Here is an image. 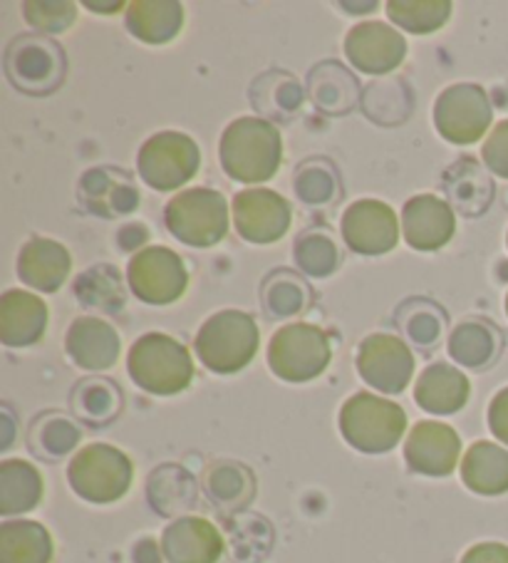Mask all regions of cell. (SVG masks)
<instances>
[{"mask_svg":"<svg viewBox=\"0 0 508 563\" xmlns=\"http://www.w3.org/2000/svg\"><path fill=\"white\" fill-rule=\"evenodd\" d=\"M221 167L243 184L268 181L280 169L283 140L270 122L241 118L231 122L221 137Z\"/></svg>","mask_w":508,"mask_h":563,"instance_id":"obj_1","label":"cell"},{"mask_svg":"<svg viewBox=\"0 0 508 563\" xmlns=\"http://www.w3.org/2000/svg\"><path fill=\"white\" fill-rule=\"evenodd\" d=\"M126 371L134 385L152 395L184 393L194 380V361L187 347L172 335H142L126 355Z\"/></svg>","mask_w":508,"mask_h":563,"instance_id":"obj_2","label":"cell"},{"mask_svg":"<svg viewBox=\"0 0 508 563\" xmlns=\"http://www.w3.org/2000/svg\"><path fill=\"white\" fill-rule=\"evenodd\" d=\"M261 330L243 310H219L201 325L197 335V355L211 373L231 375L246 367L258 353Z\"/></svg>","mask_w":508,"mask_h":563,"instance_id":"obj_3","label":"cell"},{"mask_svg":"<svg viewBox=\"0 0 508 563\" xmlns=\"http://www.w3.org/2000/svg\"><path fill=\"white\" fill-rule=\"evenodd\" d=\"M340 430L360 452L383 454L395 450L407 430V415L397 402L373 393L350 397L340 412Z\"/></svg>","mask_w":508,"mask_h":563,"instance_id":"obj_4","label":"cell"},{"mask_svg":"<svg viewBox=\"0 0 508 563\" xmlns=\"http://www.w3.org/2000/svg\"><path fill=\"white\" fill-rule=\"evenodd\" d=\"M166 229L174 239L194 249H209L229 231V203L221 191L197 187L181 191L164 209Z\"/></svg>","mask_w":508,"mask_h":563,"instance_id":"obj_5","label":"cell"},{"mask_svg":"<svg viewBox=\"0 0 508 563\" xmlns=\"http://www.w3.org/2000/svg\"><path fill=\"white\" fill-rule=\"evenodd\" d=\"M67 477L77 497L92 504H112L130 492L132 462L110 444H90L73 457Z\"/></svg>","mask_w":508,"mask_h":563,"instance_id":"obj_6","label":"cell"},{"mask_svg":"<svg viewBox=\"0 0 508 563\" xmlns=\"http://www.w3.org/2000/svg\"><path fill=\"white\" fill-rule=\"evenodd\" d=\"M332 347L330 335L318 325L292 323L273 335L268 347V365L280 380L308 383L325 373Z\"/></svg>","mask_w":508,"mask_h":563,"instance_id":"obj_7","label":"cell"},{"mask_svg":"<svg viewBox=\"0 0 508 563\" xmlns=\"http://www.w3.org/2000/svg\"><path fill=\"white\" fill-rule=\"evenodd\" d=\"M201 167L199 144L181 132H159L136 154V172L156 191H174Z\"/></svg>","mask_w":508,"mask_h":563,"instance_id":"obj_8","label":"cell"},{"mask_svg":"<svg viewBox=\"0 0 508 563\" xmlns=\"http://www.w3.org/2000/svg\"><path fill=\"white\" fill-rule=\"evenodd\" d=\"M5 73L18 90L51 95L65 77V55L45 35L15 37L5 55Z\"/></svg>","mask_w":508,"mask_h":563,"instance_id":"obj_9","label":"cell"},{"mask_svg":"<svg viewBox=\"0 0 508 563\" xmlns=\"http://www.w3.org/2000/svg\"><path fill=\"white\" fill-rule=\"evenodd\" d=\"M126 280L134 296L150 306H169L184 296L189 274L177 251L166 246H150L136 251L126 268Z\"/></svg>","mask_w":508,"mask_h":563,"instance_id":"obj_10","label":"cell"},{"mask_svg":"<svg viewBox=\"0 0 508 563\" xmlns=\"http://www.w3.org/2000/svg\"><path fill=\"white\" fill-rule=\"evenodd\" d=\"M492 102L478 85H452L434 104L437 132L452 144H474L492 128Z\"/></svg>","mask_w":508,"mask_h":563,"instance_id":"obj_11","label":"cell"},{"mask_svg":"<svg viewBox=\"0 0 508 563\" xmlns=\"http://www.w3.org/2000/svg\"><path fill=\"white\" fill-rule=\"evenodd\" d=\"M357 371L375 390L399 395L415 375V355L397 335L375 333L360 345Z\"/></svg>","mask_w":508,"mask_h":563,"instance_id":"obj_12","label":"cell"},{"mask_svg":"<svg viewBox=\"0 0 508 563\" xmlns=\"http://www.w3.org/2000/svg\"><path fill=\"white\" fill-rule=\"evenodd\" d=\"M340 231L345 244L363 256H383L399 244L397 213L377 199L355 201L345 211Z\"/></svg>","mask_w":508,"mask_h":563,"instance_id":"obj_13","label":"cell"},{"mask_svg":"<svg viewBox=\"0 0 508 563\" xmlns=\"http://www.w3.org/2000/svg\"><path fill=\"white\" fill-rule=\"evenodd\" d=\"M290 203L270 189H246L233 199V223L251 244H273L290 229Z\"/></svg>","mask_w":508,"mask_h":563,"instance_id":"obj_14","label":"cell"},{"mask_svg":"<svg viewBox=\"0 0 508 563\" xmlns=\"http://www.w3.org/2000/svg\"><path fill=\"white\" fill-rule=\"evenodd\" d=\"M345 55L360 73L387 75L405 63L407 43L395 27L385 23H363L347 33Z\"/></svg>","mask_w":508,"mask_h":563,"instance_id":"obj_15","label":"cell"},{"mask_svg":"<svg viewBox=\"0 0 508 563\" xmlns=\"http://www.w3.org/2000/svg\"><path fill=\"white\" fill-rule=\"evenodd\" d=\"M459 454H462V440L456 430L432 420L417 422L405 444L409 470L427 477H449L456 470Z\"/></svg>","mask_w":508,"mask_h":563,"instance_id":"obj_16","label":"cell"},{"mask_svg":"<svg viewBox=\"0 0 508 563\" xmlns=\"http://www.w3.org/2000/svg\"><path fill=\"white\" fill-rule=\"evenodd\" d=\"M402 231L407 244L417 251H439L454 239V209L434 194H422L405 203Z\"/></svg>","mask_w":508,"mask_h":563,"instance_id":"obj_17","label":"cell"},{"mask_svg":"<svg viewBox=\"0 0 508 563\" xmlns=\"http://www.w3.org/2000/svg\"><path fill=\"white\" fill-rule=\"evenodd\" d=\"M77 197H80L87 211L104 219L132 213L142 203L140 191H136L130 174L110 167L87 172L80 181V194Z\"/></svg>","mask_w":508,"mask_h":563,"instance_id":"obj_18","label":"cell"},{"mask_svg":"<svg viewBox=\"0 0 508 563\" xmlns=\"http://www.w3.org/2000/svg\"><path fill=\"white\" fill-rule=\"evenodd\" d=\"M162 551L169 563H217L223 553V539L211 521L184 517L166 527Z\"/></svg>","mask_w":508,"mask_h":563,"instance_id":"obj_19","label":"cell"},{"mask_svg":"<svg viewBox=\"0 0 508 563\" xmlns=\"http://www.w3.org/2000/svg\"><path fill=\"white\" fill-rule=\"evenodd\" d=\"M65 347L73 363L85 367V371H107L120 361L122 341L117 330L104 323L102 318L85 316L77 318L67 330Z\"/></svg>","mask_w":508,"mask_h":563,"instance_id":"obj_20","label":"cell"},{"mask_svg":"<svg viewBox=\"0 0 508 563\" xmlns=\"http://www.w3.org/2000/svg\"><path fill=\"white\" fill-rule=\"evenodd\" d=\"M47 306L27 290H5L0 298V341L8 347H27L43 341Z\"/></svg>","mask_w":508,"mask_h":563,"instance_id":"obj_21","label":"cell"},{"mask_svg":"<svg viewBox=\"0 0 508 563\" xmlns=\"http://www.w3.org/2000/svg\"><path fill=\"white\" fill-rule=\"evenodd\" d=\"M73 258L53 239H31L18 256V276L41 294H55L70 276Z\"/></svg>","mask_w":508,"mask_h":563,"instance_id":"obj_22","label":"cell"},{"mask_svg":"<svg viewBox=\"0 0 508 563\" xmlns=\"http://www.w3.org/2000/svg\"><path fill=\"white\" fill-rule=\"evenodd\" d=\"M468 393H472V385H468V377L462 371H456L452 365L437 363L429 365L419 375L415 400L422 410L432 415H454L466 405Z\"/></svg>","mask_w":508,"mask_h":563,"instance_id":"obj_23","label":"cell"},{"mask_svg":"<svg viewBox=\"0 0 508 563\" xmlns=\"http://www.w3.org/2000/svg\"><path fill=\"white\" fill-rule=\"evenodd\" d=\"M126 27L144 43L164 45L181 33L184 5L174 3V0H140V3H130L126 5Z\"/></svg>","mask_w":508,"mask_h":563,"instance_id":"obj_24","label":"cell"},{"mask_svg":"<svg viewBox=\"0 0 508 563\" xmlns=\"http://www.w3.org/2000/svg\"><path fill=\"white\" fill-rule=\"evenodd\" d=\"M442 189L464 217H478L494 199V184L482 169V164L474 159H459L452 164L444 172Z\"/></svg>","mask_w":508,"mask_h":563,"instance_id":"obj_25","label":"cell"},{"mask_svg":"<svg viewBox=\"0 0 508 563\" xmlns=\"http://www.w3.org/2000/svg\"><path fill=\"white\" fill-rule=\"evenodd\" d=\"M462 479L472 492L484 497L508 492V450L494 442H476L468 446L462 462Z\"/></svg>","mask_w":508,"mask_h":563,"instance_id":"obj_26","label":"cell"},{"mask_svg":"<svg viewBox=\"0 0 508 563\" xmlns=\"http://www.w3.org/2000/svg\"><path fill=\"white\" fill-rule=\"evenodd\" d=\"M308 92L325 114H347L357 104L360 85L340 63H320L308 77Z\"/></svg>","mask_w":508,"mask_h":563,"instance_id":"obj_27","label":"cell"},{"mask_svg":"<svg viewBox=\"0 0 508 563\" xmlns=\"http://www.w3.org/2000/svg\"><path fill=\"white\" fill-rule=\"evenodd\" d=\"M53 539L37 521H5L0 527V563H51Z\"/></svg>","mask_w":508,"mask_h":563,"instance_id":"obj_28","label":"cell"},{"mask_svg":"<svg viewBox=\"0 0 508 563\" xmlns=\"http://www.w3.org/2000/svg\"><path fill=\"white\" fill-rule=\"evenodd\" d=\"M43 499V477L31 462L8 460L0 464V514H23Z\"/></svg>","mask_w":508,"mask_h":563,"instance_id":"obj_29","label":"cell"},{"mask_svg":"<svg viewBox=\"0 0 508 563\" xmlns=\"http://www.w3.org/2000/svg\"><path fill=\"white\" fill-rule=\"evenodd\" d=\"M498 351H501V335L484 320H466V323L456 325L452 338H449V355L472 371H484L486 365H492Z\"/></svg>","mask_w":508,"mask_h":563,"instance_id":"obj_30","label":"cell"},{"mask_svg":"<svg viewBox=\"0 0 508 563\" xmlns=\"http://www.w3.org/2000/svg\"><path fill=\"white\" fill-rule=\"evenodd\" d=\"M75 296L85 308L120 313L124 306V286L120 271L110 264L92 266L75 280Z\"/></svg>","mask_w":508,"mask_h":563,"instance_id":"obj_31","label":"cell"},{"mask_svg":"<svg viewBox=\"0 0 508 563\" xmlns=\"http://www.w3.org/2000/svg\"><path fill=\"white\" fill-rule=\"evenodd\" d=\"M251 102L273 120H290L300 110L302 90L288 73H268L253 82Z\"/></svg>","mask_w":508,"mask_h":563,"instance_id":"obj_32","label":"cell"},{"mask_svg":"<svg viewBox=\"0 0 508 563\" xmlns=\"http://www.w3.org/2000/svg\"><path fill=\"white\" fill-rule=\"evenodd\" d=\"M389 21L397 23L402 31L415 35H429L442 27L452 15V3L446 0H393L387 3Z\"/></svg>","mask_w":508,"mask_h":563,"instance_id":"obj_33","label":"cell"},{"mask_svg":"<svg viewBox=\"0 0 508 563\" xmlns=\"http://www.w3.org/2000/svg\"><path fill=\"white\" fill-rule=\"evenodd\" d=\"M308 290L310 288L302 284L300 276L290 274L288 268H278L263 280L261 298L270 316L286 318L300 313V310L308 306Z\"/></svg>","mask_w":508,"mask_h":563,"instance_id":"obj_34","label":"cell"},{"mask_svg":"<svg viewBox=\"0 0 508 563\" xmlns=\"http://www.w3.org/2000/svg\"><path fill=\"white\" fill-rule=\"evenodd\" d=\"M397 323L415 345L434 347L439 343V338H442L446 316L442 313V308L439 306L419 298V300H407V303L397 310Z\"/></svg>","mask_w":508,"mask_h":563,"instance_id":"obj_35","label":"cell"},{"mask_svg":"<svg viewBox=\"0 0 508 563\" xmlns=\"http://www.w3.org/2000/svg\"><path fill=\"white\" fill-rule=\"evenodd\" d=\"M150 501L159 514H177L194 504V479L181 467H162L150 477Z\"/></svg>","mask_w":508,"mask_h":563,"instance_id":"obj_36","label":"cell"},{"mask_svg":"<svg viewBox=\"0 0 508 563\" xmlns=\"http://www.w3.org/2000/svg\"><path fill=\"white\" fill-rule=\"evenodd\" d=\"M73 402L77 415H82L87 422L102 424L120 412L122 395L110 380H85L75 387Z\"/></svg>","mask_w":508,"mask_h":563,"instance_id":"obj_37","label":"cell"},{"mask_svg":"<svg viewBox=\"0 0 508 563\" xmlns=\"http://www.w3.org/2000/svg\"><path fill=\"white\" fill-rule=\"evenodd\" d=\"M296 264L302 274L328 278L340 266V254L335 241L322 231H306L296 241Z\"/></svg>","mask_w":508,"mask_h":563,"instance_id":"obj_38","label":"cell"},{"mask_svg":"<svg viewBox=\"0 0 508 563\" xmlns=\"http://www.w3.org/2000/svg\"><path fill=\"white\" fill-rule=\"evenodd\" d=\"M207 492L209 497L217 504H246L253 492V479L246 472V467H239V464H221V467H213L209 479H207Z\"/></svg>","mask_w":508,"mask_h":563,"instance_id":"obj_39","label":"cell"},{"mask_svg":"<svg viewBox=\"0 0 508 563\" xmlns=\"http://www.w3.org/2000/svg\"><path fill=\"white\" fill-rule=\"evenodd\" d=\"M296 191L306 203H328L338 194L335 169L328 162H308L296 174Z\"/></svg>","mask_w":508,"mask_h":563,"instance_id":"obj_40","label":"cell"},{"mask_svg":"<svg viewBox=\"0 0 508 563\" xmlns=\"http://www.w3.org/2000/svg\"><path fill=\"white\" fill-rule=\"evenodd\" d=\"M80 442V430L65 417H51V420L41 424V444L35 446L37 454L45 457H63Z\"/></svg>","mask_w":508,"mask_h":563,"instance_id":"obj_41","label":"cell"},{"mask_svg":"<svg viewBox=\"0 0 508 563\" xmlns=\"http://www.w3.org/2000/svg\"><path fill=\"white\" fill-rule=\"evenodd\" d=\"M75 3H25V18L35 31L63 33L75 21Z\"/></svg>","mask_w":508,"mask_h":563,"instance_id":"obj_42","label":"cell"},{"mask_svg":"<svg viewBox=\"0 0 508 563\" xmlns=\"http://www.w3.org/2000/svg\"><path fill=\"white\" fill-rule=\"evenodd\" d=\"M482 157L496 177L508 179V120L498 122L494 132L488 134V140L482 147Z\"/></svg>","mask_w":508,"mask_h":563,"instance_id":"obj_43","label":"cell"},{"mask_svg":"<svg viewBox=\"0 0 508 563\" xmlns=\"http://www.w3.org/2000/svg\"><path fill=\"white\" fill-rule=\"evenodd\" d=\"M488 427H492L498 442L508 444V387L492 400V407H488Z\"/></svg>","mask_w":508,"mask_h":563,"instance_id":"obj_44","label":"cell"},{"mask_svg":"<svg viewBox=\"0 0 508 563\" xmlns=\"http://www.w3.org/2000/svg\"><path fill=\"white\" fill-rule=\"evenodd\" d=\"M462 563H508V547L496 541L476 543L464 553Z\"/></svg>","mask_w":508,"mask_h":563,"instance_id":"obj_45","label":"cell"},{"mask_svg":"<svg viewBox=\"0 0 508 563\" xmlns=\"http://www.w3.org/2000/svg\"><path fill=\"white\" fill-rule=\"evenodd\" d=\"M146 241V229L144 227H126L120 231V246H124L126 251L140 249Z\"/></svg>","mask_w":508,"mask_h":563,"instance_id":"obj_46","label":"cell"},{"mask_svg":"<svg viewBox=\"0 0 508 563\" xmlns=\"http://www.w3.org/2000/svg\"><path fill=\"white\" fill-rule=\"evenodd\" d=\"M134 556H136V563H162L159 551L154 549L152 541L140 543V547H136V551H134Z\"/></svg>","mask_w":508,"mask_h":563,"instance_id":"obj_47","label":"cell"},{"mask_svg":"<svg viewBox=\"0 0 508 563\" xmlns=\"http://www.w3.org/2000/svg\"><path fill=\"white\" fill-rule=\"evenodd\" d=\"M3 420H5V440H3V450H5V446L8 444H11V437H13V430H11V417H3Z\"/></svg>","mask_w":508,"mask_h":563,"instance_id":"obj_48","label":"cell"},{"mask_svg":"<svg viewBox=\"0 0 508 563\" xmlns=\"http://www.w3.org/2000/svg\"><path fill=\"white\" fill-rule=\"evenodd\" d=\"M506 313H508V296H506Z\"/></svg>","mask_w":508,"mask_h":563,"instance_id":"obj_49","label":"cell"}]
</instances>
